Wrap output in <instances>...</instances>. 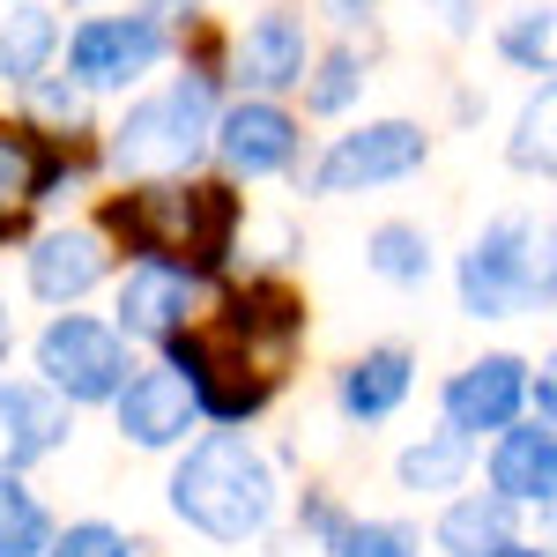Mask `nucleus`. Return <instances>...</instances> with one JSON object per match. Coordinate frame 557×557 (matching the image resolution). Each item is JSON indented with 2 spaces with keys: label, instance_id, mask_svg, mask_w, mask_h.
<instances>
[{
  "label": "nucleus",
  "instance_id": "obj_1",
  "mask_svg": "<svg viewBox=\"0 0 557 557\" xmlns=\"http://www.w3.org/2000/svg\"><path fill=\"white\" fill-rule=\"evenodd\" d=\"M104 223L127 238L141 260H172V268H215L223 246H231V223H238V201L231 186H186V178H164V186H141V194H120Z\"/></svg>",
  "mask_w": 557,
  "mask_h": 557
},
{
  "label": "nucleus",
  "instance_id": "obj_2",
  "mask_svg": "<svg viewBox=\"0 0 557 557\" xmlns=\"http://www.w3.org/2000/svg\"><path fill=\"white\" fill-rule=\"evenodd\" d=\"M172 513L186 520V528L215 535V543H246V535H260L268 513H275V475H268V461H260L238 431H215V438H201V446L178 461Z\"/></svg>",
  "mask_w": 557,
  "mask_h": 557
},
{
  "label": "nucleus",
  "instance_id": "obj_3",
  "mask_svg": "<svg viewBox=\"0 0 557 557\" xmlns=\"http://www.w3.org/2000/svg\"><path fill=\"white\" fill-rule=\"evenodd\" d=\"M543 290H557V238H535V223L498 215L475 238V253L461 260V305L475 320H513Z\"/></svg>",
  "mask_w": 557,
  "mask_h": 557
},
{
  "label": "nucleus",
  "instance_id": "obj_4",
  "mask_svg": "<svg viewBox=\"0 0 557 557\" xmlns=\"http://www.w3.org/2000/svg\"><path fill=\"white\" fill-rule=\"evenodd\" d=\"M201 149H209V83L201 75L134 104L112 127V164L120 172H186Z\"/></svg>",
  "mask_w": 557,
  "mask_h": 557
},
{
  "label": "nucleus",
  "instance_id": "obj_5",
  "mask_svg": "<svg viewBox=\"0 0 557 557\" xmlns=\"http://www.w3.org/2000/svg\"><path fill=\"white\" fill-rule=\"evenodd\" d=\"M38 372L67 401H120V386H127V343H120V327H104V320H52L38 335Z\"/></svg>",
  "mask_w": 557,
  "mask_h": 557
},
{
  "label": "nucleus",
  "instance_id": "obj_6",
  "mask_svg": "<svg viewBox=\"0 0 557 557\" xmlns=\"http://www.w3.org/2000/svg\"><path fill=\"white\" fill-rule=\"evenodd\" d=\"M164 23L157 15H89L67 38V67L83 89H127L134 75H149L164 60Z\"/></svg>",
  "mask_w": 557,
  "mask_h": 557
},
{
  "label": "nucleus",
  "instance_id": "obj_7",
  "mask_svg": "<svg viewBox=\"0 0 557 557\" xmlns=\"http://www.w3.org/2000/svg\"><path fill=\"white\" fill-rule=\"evenodd\" d=\"M424 127H409V120H380V127H357L343 134L327 157H320V172H312V194H364V186H394V178H409L424 164Z\"/></svg>",
  "mask_w": 557,
  "mask_h": 557
},
{
  "label": "nucleus",
  "instance_id": "obj_8",
  "mask_svg": "<svg viewBox=\"0 0 557 557\" xmlns=\"http://www.w3.org/2000/svg\"><path fill=\"white\" fill-rule=\"evenodd\" d=\"M215 157L231 164L238 178H268V172H290L298 157V120L268 97H246L215 120Z\"/></svg>",
  "mask_w": 557,
  "mask_h": 557
},
{
  "label": "nucleus",
  "instance_id": "obj_9",
  "mask_svg": "<svg viewBox=\"0 0 557 557\" xmlns=\"http://www.w3.org/2000/svg\"><path fill=\"white\" fill-rule=\"evenodd\" d=\"M535 394L528 364L520 357H475L469 372L446 380V424L461 431H506L520 417V401Z\"/></svg>",
  "mask_w": 557,
  "mask_h": 557
},
{
  "label": "nucleus",
  "instance_id": "obj_10",
  "mask_svg": "<svg viewBox=\"0 0 557 557\" xmlns=\"http://www.w3.org/2000/svg\"><path fill=\"white\" fill-rule=\"evenodd\" d=\"M67 438V401H60V386H0V461L8 469H30L45 461L52 446Z\"/></svg>",
  "mask_w": 557,
  "mask_h": 557
},
{
  "label": "nucleus",
  "instance_id": "obj_11",
  "mask_svg": "<svg viewBox=\"0 0 557 557\" xmlns=\"http://www.w3.org/2000/svg\"><path fill=\"white\" fill-rule=\"evenodd\" d=\"M201 394L178 380V372H141V380L120 386V431L134 446H178L186 424H194Z\"/></svg>",
  "mask_w": 557,
  "mask_h": 557
},
{
  "label": "nucleus",
  "instance_id": "obj_12",
  "mask_svg": "<svg viewBox=\"0 0 557 557\" xmlns=\"http://www.w3.org/2000/svg\"><path fill=\"white\" fill-rule=\"evenodd\" d=\"M491 491H506L513 506H557V431L543 424H506L491 446Z\"/></svg>",
  "mask_w": 557,
  "mask_h": 557
},
{
  "label": "nucleus",
  "instance_id": "obj_13",
  "mask_svg": "<svg viewBox=\"0 0 557 557\" xmlns=\"http://www.w3.org/2000/svg\"><path fill=\"white\" fill-rule=\"evenodd\" d=\"M238 75L253 89H290L305 83V23L290 8H268L246 23V38H238Z\"/></svg>",
  "mask_w": 557,
  "mask_h": 557
},
{
  "label": "nucleus",
  "instance_id": "obj_14",
  "mask_svg": "<svg viewBox=\"0 0 557 557\" xmlns=\"http://www.w3.org/2000/svg\"><path fill=\"white\" fill-rule=\"evenodd\" d=\"M120 327L127 335H149V343H172L186 327V268L172 260H141L120 290Z\"/></svg>",
  "mask_w": 557,
  "mask_h": 557
},
{
  "label": "nucleus",
  "instance_id": "obj_15",
  "mask_svg": "<svg viewBox=\"0 0 557 557\" xmlns=\"http://www.w3.org/2000/svg\"><path fill=\"white\" fill-rule=\"evenodd\" d=\"M104 238L97 231H45L38 238V253H30V290H38L45 305H67V298H83L89 283L104 275Z\"/></svg>",
  "mask_w": 557,
  "mask_h": 557
},
{
  "label": "nucleus",
  "instance_id": "obj_16",
  "mask_svg": "<svg viewBox=\"0 0 557 557\" xmlns=\"http://www.w3.org/2000/svg\"><path fill=\"white\" fill-rule=\"evenodd\" d=\"M401 394H409V349H364L343 372V417L380 424V417L401 409Z\"/></svg>",
  "mask_w": 557,
  "mask_h": 557
},
{
  "label": "nucleus",
  "instance_id": "obj_17",
  "mask_svg": "<svg viewBox=\"0 0 557 557\" xmlns=\"http://www.w3.org/2000/svg\"><path fill=\"white\" fill-rule=\"evenodd\" d=\"M506 528H513V498L506 491H475V498H454L446 506V520H438V550L446 557H483L506 543Z\"/></svg>",
  "mask_w": 557,
  "mask_h": 557
},
{
  "label": "nucleus",
  "instance_id": "obj_18",
  "mask_svg": "<svg viewBox=\"0 0 557 557\" xmlns=\"http://www.w3.org/2000/svg\"><path fill=\"white\" fill-rule=\"evenodd\" d=\"M52 45H60V30H52V15H45L38 0L8 8V15H0V75H8V83H38Z\"/></svg>",
  "mask_w": 557,
  "mask_h": 557
},
{
  "label": "nucleus",
  "instance_id": "obj_19",
  "mask_svg": "<svg viewBox=\"0 0 557 557\" xmlns=\"http://www.w3.org/2000/svg\"><path fill=\"white\" fill-rule=\"evenodd\" d=\"M45 194V149L30 127H0V231H15V215Z\"/></svg>",
  "mask_w": 557,
  "mask_h": 557
},
{
  "label": "nucleus",
  "instance_id": "obj_20",
  "mask_svg": "<svg viewBox=\"0 0 557 557\" xmlns=\"http://www.w3.org/2000/svg\"><path fill=\"white\" fill-rule=\"evenodd\" d=\"M461 475H469V431L461 424L431 431L424 446L401 454V491H417V498H424V491H454Z\"/></svg>",
  "mask_w": 557,
  "mask_h": 557
},
{
  "label": "nucleus",
  "instance_id": "obj_21",
  "mask_svg": "<svg viewBox=\"0 0 557 557\" xmlns=\"http://www.w3.org/2000/svg\"><path fill=\"white\" fill-rule=\"evenodd\" d=\"M506 157H513V172H550L557 178V83H543V97H528Z\"/></svg>",
  "mask_w": 557,
  "mask_h": 557
},
{
  "label": "nucleus",
  "instance_id": "obj_22",
  "mask_svg": "<svg viewBox=\"0 0 557 557\" xmlns=\"http://www.w3.org/2000/svg\"><path fill=\"white\" fill-rule=\"evenodd\" d=\"M38 550H52V520L15 475H0V557H38Z\"/></svg>",
  "mask_w": 557,
  "mask_h": 557
},
{
  "label": "nucleus",
  "instance_id": "obj_23",
  "mask_svg": "<svg viewBox=\"0 0 557 557\" xmlns=\"http://www.w3.org/2000/svg\"><path fill=\"white\" fill-rule=\"evenodd\" d=\"M498 52L513 67H528V75H557V8H520L498 30Z\"/></svg>",
  "mask_w": 557,
  "mask_h": 557
},
{
  "label": "nucleus",
  "instance_id": "obj_24",
  "mask_svg": "<svg viewBox=\"0 0 557 557\" xmlns=\"http://www.w3.org/2000/svg\"><path fill=\"white\" fill-rule=\"evenodd\" d=\"M372 275H386V283H424V275H431L424 231H409V223H386V231H372Z\"/></svg>",
  "mask_w": 557,
  "mask_h": 557
},
{
  "label": "nucleus",
  "instance_id": "obj_25",
  "mask_svg": "<svg viewBox=\"0 0 557 557\" xmlns=\"http://www.w3.org/2000/svg\"><path fill=\"white\" fill-rule=\"evenodd\" d=\"M335 557H417V535L401 520H364V528L335 535Z\"/></svg>",
  "mask_w": 557,
  "mask_h": 557
},
{
  "label": "nucleus",
  "instance_id": "obj_26",
  "mask_svg": "<svg viewBox=\"0 0 557 557\" xmlns=\"http://www.w3.org/2000/svg\"><path fill=\"white\" fill-rule=\"evenodd\" d=\"M357 83H364V75H357V52H327L320 75L305 83V104H312V112H343L349 97H357Z\"/></svg>",
  "mask_w": 557,
  "mask_h": 557
},
{
  "label": "nucleus",
  "instance_id": "obj_27",
  "mask_svg": "<svg viewBox=\"0 0 557 557\" xmlns=\"http://www.w3.org/2000/svg\"><path fill=\"white\" fill-rule=\"evenodd\" d=\"M45 557H127V535L104 528V520H83V528H67Z\"/></svg>",
  "mask_w": 557,
  "mask_h": 557
},
{
  "label": "nucleus",
  "instance_id": "obj_28",
  "mask_svg": "<svg viewBox=\"0 0 557 557\" xmlns=\"http://www.w3.org/2000/svg\"><path fill=\"white\" fill-rule=\"evenodd\" d=\"M535 409H543V424H557V357H543V372H535Z\"/></svg>",
  "mask_w": 557,
  "mask_h": 557
},
{
  "label": "nucleus",
  "instance_id": "obj_29",
  "mask_svg": "<svg viewBox=\"0 0 557 557\" xmlns=\"http://www.w3.org/2000/svg\"><path fill=\"white\" fill-rule=\"evenodd\" d=\"M38 97H45V112H67V120H75V89H60V83H45V89H38Z\"/></svg>",
  "mask_w": 557,
  "mask_h": 557
},
{
  "label": "nucleus",
  "instance_id": "obj_30",
  "mask_svg": "<svg viewBox=\"0 0 557 557\" xmlns=\"http://www.w3.org/2000/svg\"><path fill=\"white\" fill-rule=\"evenodd\" d=\"M483 557H557V550H535V543H513V535H506L498 550H483Z\"/></svg>",
  "mask_w": 557,
  "mask_h": 557
},
{
  "label": "nucleus",
  "instance_id": "obj_31",
  "mask_svg": "<svg viewBox=\"0 0 557 557\" xmlns=\"http://www.w3.org/2000/svg\"><path fill=\"white\" fill-rule=\"evenodd\" d=\"M8 343H15V320L0 312V364H8Z\"/></svg>",
  "mask_w": 557,
  "mask_h": 557
},
{
  "label": "nucleus",
  "instance_id": "obj_32",
  "mask_svg": "<svg viewBox=\"0 0 557 557\" xmlns=\"http://www.w3.org/2000/svg\"><path fill=\"white\" fill-rule=\"evenodd\" d=\"M157 8H194V0H157Z\"/></svg>",
  "mask_w": 557,
  "mask_h": 557
},
{
  "label": "nucleus",
  "instance_id": "obj_33",
  "mask_svg": "<svg viewBox=\"0 0 557 557\" xmlns=\"http://www.w3.org/2000/svg\"><path fill=\"white\" fill-rule=\"evenodd\" d=\"M343 8H357V0H343Z\"/></svg>",
  "mask_w": 557,
  "mask_h": 557
}]
</instances>
